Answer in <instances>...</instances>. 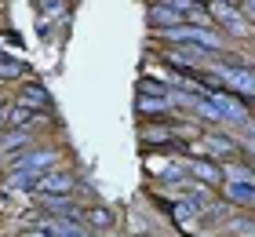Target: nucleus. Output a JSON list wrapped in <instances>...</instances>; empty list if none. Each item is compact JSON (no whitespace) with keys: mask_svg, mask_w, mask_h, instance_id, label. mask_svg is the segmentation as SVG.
Instances as JSON below:
<instances>
[{"mask_svg":"<svg viewBox=\"0 0 255 237\" xmlns=\"http://www.w3.org/2000/svg\"><path fill=\"white\" fill-rule=\"evenodd\" d=\"M37 194H48V197H73L77 194V175L73 172H62V168H51L37 179Z\"/></svg>","mask_w":255,"mask_h":237,"instance_id":"obj_1","label":"nucleus"},{"mask_svg":"<svg viewBox=\"0 0 255 237\" xmlns=\"http://www.w3.org/2000/svg\"><path fill=\"white\" fill-rule=\"evenodd\" d=\"M208 11H212V18L223 22L230 33H248V22L241 15V7H234L230 0H208Z\"/></svg>","mask_w":255,"mask_h":237,"instance_id":"obj_2","label":"nucleus"},{"mask_svg":"<svg viewBox=\"0 0 255 237\" xmlns=\"http://www.w3.org/2000/svg\"><path fill=\"white\" fill-rule=\"evenodd\" d=\"M15 106H26V110H40V113H48V106H51V95L44 84H37V80H26V84L18 88L15 95Z\"/></svg>","mask_w":255,"mask_h":237,"instance_id":"obj_3","label":"nucleus"},{"mask_svg":"<svg viewBox=\"0 0 255 237\" xmlns=\"http://www.w3.org/2000/svg\"><path fill=\"white\" fill-rule=\"evenodd\" d=\"M190 175L204 186H223L226 183V172L215 161H204V157H190Z\"/></svg>","mask_w":255,"mask_h":237,"instance_id":"obj_4","label":"nucleus"},{"mask_svg":"<svg viewBox=\"0 0 255 237\" xmlns=\"http://www.w3.org/2000/svg\"><path fill=\"white\" fill-rule=\"evenodd\" d=\"M204 150L212 153V157H219V161H226V157H241V146L230 135H219V132H204Z\"/></svg>","mask_w":255,"mask_h":237,"instance_id":"obj_5","label":"nucleus"},{"mask_svg":"<svg viewBox=\"0 0 255 237\" xmlns=\"http://www.w3.org/2000/svg\"><path fill=\"white\" fill-rule=\"evenodd\" d=\"M33 146V132L29 128H7L4 135H0V153H11V157H18L22 150Z\"/></svg>","mask_w":255,"mask_h":237,"instance_id":"obj_6","label":"nucleus"},{"mask_svg":"<svg viewBox=\"0 0 255 237\" xmlns=\"http://www.w3.org/2000/svg\"><path fill=\"white\" fill-rule=\"evenodd\" d=\"M182 22H186V15L175 7H164V4L149 7V26L153 29H171V26H182Z\"/></svg>","mask_w":255,"mask_h":237,"instance_id":"obj_7","label":"nucleus"},{"mask_svg":"<svg viewBox=\"0 0 255 237\" xmlns=\"http://www.w3.org/2000/svg\"><path fill=\"white\" fill-rule=\"evenodd\" d=\"M88 227H91V230H110V227H113V212H110L106 205L88 208Z\"/></svg>","mask_w":255,"mask_h":237,"instance_id":"obj_8","label":"nucleus"},{"mask_svg":"<svg viewBox=\"0 0 255 237\" xmlns=\"http://www.w3.org/2000/svg\"><path fill=\"white\" fill-rule=\"evenodd\" d=\"M135 237H153V234H135Z\"/></svg>","mask_w":255,"mask_h":237,"instance_id":"obj_9","label":"nucleus"}]
</instances>
